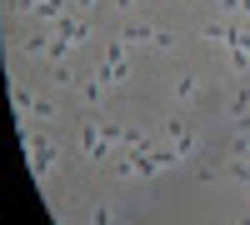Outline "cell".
I'll use <instances>...</instances> for the list:
<instances>
[{
	"instance_id": "7",
	"label": "cell",
	"mask_w": 250,
	"mask_h": 225,
	"mask_svg": "<svg viewBox=\"0 0 250 225\" xmlns=\"http://www.w3.org/2000/svg\"><path fill=\"white\" fill-rule=\"evenodd\" d=\"M230 115L240 120V125H250V90H235L230 95Z\"/></svg>"
},
{
	"instance_id": "12",
	"label": "cell",
	"mask_w": 250,
	"mask_h": 225,
	"mask_svg": "<svg viewBox=\"0 0 250 225\" xmlns=\"http://www.w3.org/2000/svg\"><path fill=\"white\" fill-rule=\"evenodd\" d=\"M220 10H225V15H240V20H250V0H220Z\"/></svg>"
},
{
	"instance_id": "5",
	"label": "cell",
	"mask_w": 250,
	"mask_h": 225,
	"mask_svg": "<svg viewBox=\"0 0 250 225\" xmlns=\"http://www.w3.org/2000/svg\"><path fill=\"white\" fill-rule=\"evenodd\" d=\"M35 15L55 25V20H60V15H70V10H65V0H35Z\"/></svg>"
},
{
	"instance_id": "1",
	"label": "cell",
	"mask_w": 250,
	"mask_h": 225,
	"mask_svg": "<svg viewBox=\"0 0 250 225\" xmlns=\"http://www.w3.org/2000/svg\"><path fill=\"white\" fill-rule=\"evenodd\" d=\"M55 160H60V150L50 145V140L35 135V145H30V170H35V180H45V175L55 170Z\"/></svg>"
},
{
	"instance_id": "8",
	"label": "cell",
	"mask_w": 250,
	"mask_h": 225,
	"mask_svg": "<svg viewBox=\"0 0 250 225\" xmlns=\"http://www.w3.org/2000/svg\"><path fill=\"white\" fill-rule=\"evenodd\" d=\"M205 40H210L215 50H225L230 45V25H205Z\"/></svg>"
},
{
	"instance_id": "4",
	"label": "cell",
	"mask_w": 250,
	"mask_h": 225,
	"mask_svg": "<svg viewBox=\"0 0 250 225\" xmlns=\"http://www.w3.org/2000/svg\"><path fill=\"white\" fill-rule=\"evenodd\" d=\"M120 40H125V45H155V30L150 25H125Z\"/></svg>"
},
{
	"instance_id": "9",
	"label": "cell",
	"mask_w": 250,
	"mask_h": 225,
	"mask_svg": "<svg viewBox=\"0 0 250 225\" xmlns=\"http://www.w3.org/2000/svg\"><path fill=\"white\" fill-rule=\"evenodd\" d=\"M225 60H230L235 75H250V50H225Z\"/></svg>"
},
{
	"instance_id": "2",
	"label": "cell",
	"mask_w": 250,
	"mask_h": 225,
	"mask_svg": "<svg viewBox=\"0 0 250 225\" xmlns=\"http://www.w3.org/2000/svg\"><path fill=\"white\" fill-rule=\"evenodd\" d=\"M165 135H170V145L180 150V160H190V155H195V130L185 125V120H170V125H165Z\"/></svg>"
},
{
	"instance_id": "10",
	"label": "cell",
	"mask_w": 250,
	"mask_h": 225,
	"mask_svg": "<svg viewBox=\"0 0 250 225\" xmlns=\"http://www.w3.org/2000/svg\"><path fill=\"white\" fill-rule=\"evenodd\" d=\"M230 180H240V185H250V155H235V165H230Z\"/></svg>"
},
{
	"instance_id": "15",
	"label": "cell",
	"mask_w": 250,
	"mask_h": 225,
	"mask_svg": "<svg viewBox=\"0 0 250 225\" xmlns=\"http://www.w3.org/2000/svg\"><path fill=\"white\" fill-rule=\"evenodd\" d=\"M75 5H80V10H95V5H100V0H75Z\"/></svg>"
},
{
	"instance_id": "6",
	"label": "cell",
	"mask_w": 250,
	"mask_h": 225,
	"mask_svg": "<svg viewBox=\"0 0 250 225\" xmlns=\"http://www.w3.org/2000/svg\"><path fill=\"white\" fill-rule=\"evenodd\" d=\"M80 100H85V105L95 110L100 100H105V80H100V75H95V80H85V85H80Z\"/></svg>"
},
{
	"instance_id": "3",
	"label": "cell",
	"mask_w": 250,
	"mask_h": 225,
	"mask_svg": "<svg viewBox=\"0 0 250 225\" xmlns=\"http://www.w3.org/2000/svg\"><path fill=\"white\" fill-rule=\"evenodd\" d=\"M55 35H60V40H70V45L90 40V30H85V20H80V15H60V20H55Z\"/></svg>"
},
{
	"instance_id": "13",
	"label": "cell",
	"mask_w": 250,
	"mask_h": 225,
	"mask_svg": "<svg viewBox=\"0 0 250 225\" xmlns=\"http://www.w3.org/2000/svg\"><path fill=\"white\" fill-rule=\"evenodd\" d=\"M50 80H55L60 90H65V85H75V75H70V65H55V75H50Z\"/></svg>"
},
{
	"instance_id": "11",
	"label": "cell",
	"mask_w": 250,
	"mask_h": 225,
	"mask_svg": "<svg viewBox=\"0 0 250 225\" xmlns=\"http://www.w3.org/2000/svg\"><path fill=\"white\" fill-rule=\"evenodd\" d=\"M195 95V75H175V100H190Z\"/></svg>"
},
{
	"instance_id": "14",
	"label": "cell",
	"mask_w": 250,
	"mask_h": 225,
	"mask_svg": "<svg viewBox=\"0 0 250 225\" xmlns=\"http://www.w3.org/2000/svg\"><path fill=\"white\" fill-rule=\"evenodd\" d=\"M90 225H110V210H105V205H95V210H90Z\"/></svg>"
}]
</instances>
